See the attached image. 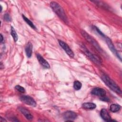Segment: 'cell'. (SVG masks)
<instances>
[{"instance_id": "6da1fadb", "label": "cell", "mask_w": 122, "mask_h": 122, "mask_svg": "<svg viewBox=\"0 0 122 122\" xmlns=\"http://www.w3.org/2000/svg\"><path fill=\"white\" fill-rule=\"evenodd\" d=\"M101 79L105 84L112 91L118 94H122V92L120 88L108 76L105 74H102L101 75Z\"/></svg>"}, {"instance_id": "7a4b0ae2", "label": "cell", "mask_w": 122, "mask_h": 122, "mask_svg": "<svg viewBox=\"0 0 122 122\" xmlns=\"http://www.w3.org/2000/svg\"><path fill=\"white\" fill-rule=\"evenodd\" d=\"M50 6L53 11L61 20L65 23L68 22V18L64 10L58 3L55 1H51L50 3Z\"/></svg>"}, {"instance_id": "3957f363", "label": "cell", "mask_w": 122, "mask_h": 122, "mask_svg": "<svg viewBox=\"0 0 122 122\" xmlns=\"http://www.w3.org/2000/svg\"><path fill=\"white\" fill-rule=\"evenodd\" d=\"M81 50L84 53V54L93 62L98 64V65H101L102 64V60L96 55L93 54L91 53L88 49L84 45L82 44L81 45Z\"/></svg>"}, {"instance_id": "277c9868", "label": "cell", "mask_w": 122, "mask_h": 122, "mask_svg": "<svg viewBox=\"0 0 122 122\" xmlns=\"http://www.w3.org/2000/svg\"><path fill=\"white\" fill-rule=\"evenodd\" d=\"M81 34L82 36L85 38V39L90 43H91L93 47H94L97 50L100 52H102V50L99 44L97 42V41L93 39V38L91 37L88 33H87L85 31L83 30L81 31Z\"/></svg>"}, {"instance_id": "5b68a950", "label": "cell", "mask_w": 122, "mask_h": 122, "mask_svg": "<svg viewBox=\"0 0 122 122\" xmlns=\"http://www.w3.org/2000/svg\"><path fill=\"white\" fill-rule=\"evenodd\" d=\"M20 101L24 103L35 107L36 106V102L33 98L29 95H23L20 97Z\"/></svg>"}, {"instance_id": "8992f818", "label": "cell", "mask_w": 122, "mask_h": 122, "mask_svg": "<svg viewBox=\"0 0 122 122\" xmlns=\"http://www.w3.org/2000/svg\"><path fill=\"white\" fill-rule=\"evenodd\" d=\"M59 41V43L60 44V45L61 46V47L66 52V53L70 56L71 58H73L74 57V53L71 50V49L70 48V47L68 46V45L65 43V42L63 41H62L58 40Z\"/></svg>"}, {"instance_id": "52a82bcc", "label": "cell", "mask_w": 122, "mask_h": 122, "mask_svg": "<svg viewBox=\"0 0 122 122\" xmlns=\"http://www.w3.org/2000/svg\"><path fill=\"white\" fill-rule=\"evenodd\" d=\"M63 117L66 120V122L68 121H73L75 120L77 117V114L72 111H67L63 113Z\"/></svg>"}, {"instance_id": "ba28073f", "label": "cell", "mask_w": 122, "mask_h": 122, "mask_svg": "<svg viewBox=\"0 0 122 122\" xmlns=\"http://www.w3.org/2000/svg\"><path fill=\"white\" fill-rule=\"evenodd\" d=\"M104 38H105V39L106 43L107 44L108 46V47L109 48L110 50L112 51V52L114 54H115V55L117 57V58H118L120 59V60L121 61V57L119 56V53H118V51H117V50L115 49V47H114L113 44L112 43V41H111L108 37H106V36H105V37H104Z\"/></svg>"}, {"instance_id": "9c48e42d", "label": "cell", "mask_w": 122, "mask_h": 122, "mask_svg": "<svg viewBox=\"0 0 122 122\" xmlns=\"http://www.w3.org/2000/svg\"><path fill=\"white\" fill-rule=\"evenodd\" d=\"M91 93L93 95L99 96L100 97H102L105 96L106 94V92L103 89L99 87H96L93 88L92 90Z\"/></svg>"}, {"instance_id": "30bf717a", "label": "cell", "mask_w": 122, "mask_h": 122, "mask_svg": "<svg viewBox=\"0 0 122 122\" xmlns=\"http://www.w3.org/2000/svg\"><path fill=\"white\" fill-rule=\"evenodd\" d=\"M100 115L101 117L105 121L110 122L112 121H114V120H112L111 119V117L110 115L109 112L105 109H102L101 110L100 112Z\"/></svg>"}, {"instance_id": "8fae6325", "label": "cell", "mask_w": 122, "mask_h": 122, "mask_svg": "<svg viewBox=\"0 0 122 122\" xmlns=\"http://www.w3.org/2000/svg\"><path fill=\"white\" fill-rule=\"evenodd\" d=\"M36 57L39 63L42 67L46 69H49L50 68V66L49 63L43 58L41 55H40L39 53H37L36 54Z\"/></svg>"}, {"instance_id": "7c38bea8", "label": "cell", "mask_w": 122, "mask_h": 122, "mask_svg": "<svg viewBox=\"0 0 122 122\" xmlns=\"http://www.w3.org/2000/svg\"><path fill=\"white\" fill-rule=\"evenodd\" d=\"M19 109L21 113L24 115V116L27 119H28V120H32L33 116L27 109L22 107H20Z\"/></svg>"}, {"instance_id": "4fadbf2b", "label": "cell", "mask_w": 122, "mask_h": 122, "mask_svg": "<svg viewBox=\"0 0 122 122\" xmlns=\"http://www.w3.org/2000/svg\"><path fill=\"white\" fill-rule=\"evenodd\" d=\"M32 48H33V46L32 43L30 42H29L26 45V47L25 48L26 56L28 58H30L31 57L32 53Z\"/></svg>"}, {"instance_id": "5bb4252c", "label": "cell", "mask_w": 122, "mask_h": 122, "mask_svg": "<svg viewBox=\"0 0 122 122\" xmlns=\"http://www.w3.org/2000/svg\"><path fill=\"white\" fill-rule=\"evenodd\" d=\"M82 107L86 110H93L96 108V105L92 102H85L82 104Z\"/></svg>"}, {"instance_id": "9a60e30c", "label": "cell", "mask_w": 122, "mask_h": 122, "mask_svg": "<svg viewBox=\"0 0 122 122\" xmlns=\"http://www.w3.org/2000/svg\"><path fill=\"white\" fill-rule=\"evenodd\" d=\"M110 110L111 112H118L120 109H121V106L119 105L116 104H112L110 106Z\"/></svg>"}, {"instance_id": "2e32d148", "label": "cell", "mask_w": 122, "mask_h": 122, "mask_svg": "<svg viewBox=\"0 0 122 122\" xmlns=\"http://www.w3.org/2000/svg\"><path fill=\"white\" fill-rule=\"evenodd\" d=\"M22 18L23 19V20H24V21L31 27L33 29H34V30H36V26L33 24V23H32V22L31 21H30L29 19H28L27 17H26L24 15H22Z\"/></svg>"}, {"instance_id": "e0dca14e", "label": "cell", "mask_w": 122, "mask_h": 122, "mask_svg": "<svg viewBox=\"0 0 122 122\" xmlns=\"http://www.w3.org/2000/svg\"><path fill=\"white\" fill-rule=\"evenodd\" d=\"M10 34H11V35L12 36V37H13V39L14 41L16 42L18 41V35H17L14 28L12 26H11Z\"/></svg>"}, {"instance_id": "ac0fdd59", "label": "cell", "mask_w": 122, "mask_h": 122, "mask_svg": "<svg viewBox=\"0 0 122 122\" xmlns=\"http://www.w3.org/2000/svg\"><path fill=\"white\" fill-rule=\"evenodd\" d=\"M82 86V84L81 82L78 81H75L74 82L73 88L75 90H79L81 89Z\"/></svg>"}, {"instance_id": "d6986e66", "label": "cell", "mask_w": 122, "mask_h": 122, "mask_svg": "<svg viewBox=\"0 0 122 122\" xmlns=\"http://www.w3.org/2000/svg\"><path fill=\"white\" fill-rule=\"evenodd\" d=\"M15 88L18 91H19V92H20L21 93H24L25 92V89L23 87H22V86H21L20 85H16L15 87Z\"/></svg>"}, {"instance_id": "ffe728a7", "label": "cell", "mask_w": 122, "mask_h": 122, "mask_svg": "<svg viewBox=\"0 0 122 122\" xmlns=\"http://www.w3.org/2000/svg\"><path fill=\"white\" fill-rule=\"evenodd\" d=\"M4 19L5 20H6L7 21H10L11 20V18H10V16L7 13H6V14H4Z\"/></svg>"}, {"instance_id": "44dd1931", "label": "cell", "mask_w": 122, "mask_h": 122, "mask_svg": "<svg viewBox=\"0 0 122 122\" xmlns=\"http://www.w3.org/2000/svg\"><path fill=\"white\" fill-rule=\"evenodd\" d=\"M94 28H95V29L96 30V31L100 35H101L102 37H103V38H104L105 37V35L97 27H96V26H94Z\"/></svg>"}, {"instance_id": "7402d4cb", "label": "cell", "mask_w": 122, "mask_h": 122, "mask_svg": "<svg viewBox=\"0 0 122 122\" xmlns=\"http://www.w3.org/2000/svg\"><path fill=\"white\" fill-rule=\"evenodd\" d=\"M100 99L102 101H106V102H109L110 101L109 99L107 97H106V96H104L102 97H101Z\"/></svg>"}, {"instance_id": "603a6c76", "label": "cell", "mask_w": 122, "mask_h": 122, "mask_svg": "<svg viewBox=\"0 0 122 122\" xmlns=\"http://www.w3.org/2000/svg\"><path fill=\"white\" fill-rule=\"evenodd\" d=\"M0 122H6V120H5L4 119H3V118H2V117H0Z\"/></svg>"}, {"instance_id": "cb8c5ba5", "label": "cell", "mask_w": 122, "mask_h": 122, "mask_svg": "<svg viewBox=\"0 0 122 122\" xmlns=\"http://www.w3.org/2000/svg\"><path fill=\"white\" fill-rule=\"evenodd\" d=\"M3 40V37L2 35V34H0V42H2Z\"/></svg>"}]
</instances>
